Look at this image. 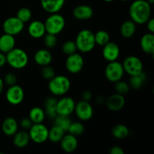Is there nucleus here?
Segmentation results:
<instances>
[{"label":"nucleus","mask_w":154,"mask_h":154,"mask_svg":"<svg viewBox=\"0 0 154 154\" xmlns=\"http://www.w3.org/2000/svg\"><path fill=\"white\" fill-rule=\"evenodd\" d=\"M77 51H78V48H77L76 44H75V42H73V41H67L62 46V51L63 54L67 56L75 54L77 52Z\"/></svg>","instance_id":"35"},{"label":"nucleus","mask_w":154,"mask_h":154,"mask_svg":"<svg viewBox=\"0 0 154 154\" xmlns=\"http://www.w3.org/2000/svg\"><path fill=\"white\" fill-rule=\"evenodd\" d=\"M57 99L55 97H48L45 100L44 111L49 119H54L57 116Z\"/></svg>","instance_id":"25"},{"label":"nucleus","mask_w":154,"mask_h":154,"mask_svg":"<svg viewBox=\"0 0 154 154\" xmlns=\"http://www.w3.org/2000/svg\"><path fill=\"white\" fill-rule=\"evenodd\" d=\"M17 81V79L16 75L14 73H11V72H9V73L6 74V75H5L4 80H3L4 84H5L6 85H8V87L16 84Z\"/></svg>","instance_id":"39"},{"label":"nucleus","mask_w":154,"mask_h":154,"mask_svg":"<svg viewBox=\"0 0 154 154\" xmlns=\"http://www.w3.org/2000/svg\"><path fill=\"white\" fill-rule=\"evenodd\" d=\"M17 17L23 23L29 22L32 18V11L28 8H21L17 12Z\"/></svg>","instance_id":"34"},{"label":"nucleus","mask_w":154,"mask_h":154,"mask_svg":"<svg viewBox=\"0 0 154 154\" xmlns=\"http://www.w3.org/2000/svg\"><path fill=\"white\" fill-rule=\"evenodd\" d=\"M44 37V45L47 48H54L57 44V38L56 35L45 33Z\"/></svg>","instance_id":"37"},{"label":"nucleus","mask_w":154,"mask_h":154,"mask_svg":"<svg viewBox=\"0 0 154 154\" xmlns=\"http://www.w3.org/2000/svg\"><path fill=\"white\" fill-rule=\"evenodd\" d=\"M6 63H7V60H6L5 54L0 52V68L3 67Z\"/></svg>","instance_id":"44"},{"label":"nucleus","mask_w":154,"mask_h":154,"mask_svg":"<svg viewBox=\"0 0 154 154\" xmlns=\"http://www.w3.org/2000/svg\"><path fill=\"white\" fill-rule=\"evenodd\" d=\"M105 2H114V0H104Z\"/></svg>","instance_id":"48"},{"label":"nucleus","mask_w":154,"mask_h":154,"mask_svg":"<svg viewBox=\"0 0 154 154\" xmlns=\"http://www.w3.org/2000/svg\"><path fill=\"white\" fill-rule=\"evenodd\" d=\"M24 23L20 20L17 17H11L4 21L2 25L3 31L11 35H17L24 29Z\"/></svg>","instance_id":"9"},{"label":"nucleus","mask_w":154,"mask_h":154,"mask_svg":"<svg viewBox=\"0 0 154 154\" xmlns=\"http://www.w3.org/2000/svg\"><path fill=\"white\" fill-rule=\"evenodd\" d=\"M44 23L47 33L57 35L64 29L66 26V20L63 15L60 14L59 13L51 14Z\"/></svg>","instance_id":"5"},{"label":"nucleus","mask_w":154,"mask_h":154,"mask_svg":"<svg viewBox=\"0 0 154 154\" xmlns=\"http://www.w3.org/2000/svg\"><path fill=\"white\" fill-rule=\"evenodd\" d=\"M120 1H122V2H127V1H129V0H120Z\"/></svg>","instance_id":"49"},{"label":"nucleus","mask_w":154,"mask_h":154,"mask_svg":"<svg viewBox=\"0 0 154 154\" xmlns=\"http://www.w3.org/2000/svg\"><path fill=\"white\" fill-rule=\"evenodd\" d=\"M71 123H72V120L69 118V116L57 115L54 118V125L58 126L65 132H67Z\"/></svg>","instance_id":"31"},{"label":"nucleus","mask_w":154,"mask_h":154,"mask_svg":"<svg viewBox=\"0 0 154 154\" xmlns=\"http://www.w3.org/2000/svg\"><path fill=\"white\" fill-rule=\"evenodd\" d=\"M46 114L43 108L34 107L32 108L29 114V117L33 123H42L45 120Z\"/></svg>","instance_id":"28"},{"label":"nucleus","mask_w":154,"mask_h":154,"mask_svg":"<svg viewBox=\"0 0 154 154\" xmlns=\"http://www.w3.org/2000/svg\"><path fill=\"white\" fill-rule=\"evenodd\" d=\"M123 67L124 72L129 75H136L143 72V63L138 57L129 56L123 60Z\"/></svg>","instance_id":"8"},{"label":"nucleus","mask_w":154,"mask_h":154,"mask_svg":"<svg viewBox=\"0 0 154 154\" xmlns=\"http://www.w3.org/2000/svg\"><path fill=\"white\" fill-rule=\"evenodd\" d=\"M71 88V81L64 75H55L49 80L48 89L55 96H62L66 94Z\"/></svg>","instance_id":"4"},{"label":"nucleus","mask_w":154,"mask_h":154,"mask_svg":"<svg viewBox=\"0 0 154 154\" xmlns=\"http://www.w3.org/2000/svg\"><path fill=\"white\" fill-rule=\"evenodd\" d=\"M42 75L45 79L51 80V78L55 76L56 73L54 69L48 65V66H43L42 70Z\"/></svg>","instance_id":"38"},{"label":"nucleus","mask_w":154,"mask_h":154,"mask_svg":"<svg viewBox=\"0 0 154 154\" xmlns=\"http://www.w3.org/2000/svg\"><path fill=\"white\" fill-rule=\"evenodd\" d=\"M73 16L75 19L79 20H86L93 17V10L90 6L87 5H80L74 8Z\"/></svg>","instance_id":"18"},{"label":"nucleus","mask_w":154,"mask_h":154,"mask_svg":"<svg viewBox=\"0 0 154 154\" xmlns=\"http://www.w3.org/2000/svg\"><path fill=\"white\" fill-rule=\"evenodd\" d=\"M124 150L119 146H114L110 149L111 154H124Z\"/></svg>","instance_id":"42"},{"label":"nucleus","mask_w":154,"mask_h":154,"mask_svg":"<svg viewBox=\"0 0 154 154\" xmlns=\"http://www.w3.org/2000/svg\"><path fill=\"white\" fill-rule=\"evenodd\" d=\"M34 60L36 64L43 67L51 64L53 60V56L48 50L40 49L35 54Z\"/></svg>","instance_id":"21"},{"label":"nucleus","mask_w":154,"mask_h":154,"mask_svg":"<svg viewBox=\"0 0 154 154\" xmlns=\"http://www.w3.org/2000/svg\"><path fill=\"white\" fill-rule=\"evenodd\" d=\"M146 79H147V77H146L145 73L144 72L138 74V75H132V76H130L129 81V87L133 90H139L144 85Z\"/></svg>","instance_id":"27"},{"label":"nucleus","mask_w":154,"mask_h":154,"mask_svg":"<svg viewBox=\"0 0 154 154\" xmlns=\"http://www.w3.org/2000/svg\"><path fill=\"white\" fill-rule=\"evenodd\" d=\"M84 60L82 56L78 53L68 56L66 60V70L71 74H78L83 69Z\"/></svg>","instance_id":"10"},{"label":"nucleus","mask_w":154,"mask_h":154,"mask_svg":"<svg viewBox=\"0 0 154 154\" xmlns=\"http://www.w3.org/2000/svg\"><path fill=\"white\" fill-rule=\"evenodd\" d=\"M96 102H97L98 103L102 104L105 102V99H104L102 96H98V97L96 98Z\"/></svg>","instance_id":"46"},{"label":"nucleus","mask_w":154,"mask_h":154,"mask_svg":"<svg viewBox=\"0 0 154 154\" xmlns=\"http://www.w3.org/2000/svg\"><path fill=\"white\" fill-rule=\"evenodd\" d=\"M129 16L135 24H144L151 16V6L146 0H135L129 7Z\"/></svg>","instance_id":"1"},{"label":"nucleus","mask_w":154,"mask_h":154,"mask_svg":"<svg viewBox=\"0 0 154 154\" xmlns=\"http://www.w3.org/2000/svg\"><path fill=\"white\" fill-rule=\"evenodd\" d=\"M94 38L96 45H99V46L103 47L104 45L110 42L109 34L108 32L105 31V30H99V31L96 32L94 34Z\"/></svg>","instance_id":"32"},{"label":"nucleus","mask_w":154,"mask_h":154,"mask_svg":"<svg viewBox=\"0 0 154 154\" xmlns=\"http://www.w3.org/2000/svg\"><path fill=\"white\" fill-rule=\"evenodd\" d=\"M24 90L17 84L10 86L5 93L6 100L12 105H20L24 99Z\"/></svg>","instance_id":"11"},{"label":"nucleus","mask_w":154,"mask_h":154,"mask_svg":"<svg viewBox=\"0 0 154 154\" xmlns=\"http://www.w3.org/2000/svg\"><path fill=\"white\" fill-rule=\"evenodd\" d=\"M81 97H82V100L90 102L92 99L93 96H92L91 92L89 91V90H85V91L83 92L82 94H81Z\"/></svg>","instance_id":"41"},{"label":"nucleus","mask_w":154,"mask_h":154,"mask_svg":"<svg viewBox=\"0 0 154 154\" xmlns=\"http://www.w3.org/2000/svg\"><path fill=\"white\" fill-rule=\"evenodd\" d=\"M146 23H147V29H148V31L150 32V33H153L154 32V20L153 18H150Z\"/></svg>","instance_id":"43"},{"label":"nucleus","mask_w":154,"mask_h":154,"mask_svg":"<svg viewBox=\"0 0 154 154\" xmlns=\"http://www.w3.org/2000/svg\"><path fill=\"white\" fill-rule=\"evenodd\" d=\"M33 123L31 121L29 117H24L20 122V126L22 129L24 130H29L32 126Z\"/></svg>","instance_id":"40"},{"label":"nucleus","mask_w":154,"mask_h":154,"mask_svg":"<svg viewBox=\"0 0 154 154\" xmlns=\"http://www.w3.org/2000/svg\"><path fill=\"white\" fill-rule=\"evenodd\" d=\"M60 143L62 150L66 153H72L78 148V146L77 137L69 133L68 135H64Z\"/></svg>","instance_id":"16"},{"label":"nucleus","mask_w":154,"mask_h":154,"mask_svg":"<svg viewBox=\"0 0 154 154\" xmlns=\"http://www.w3.org/2000/svg\"><path fill=\"white\" fill-rule=\"evenodd\" d=\"M65 135V131L57 125H54L48 131V140L53 143H58Z\"/></svg>","instance_id":"29"},{"label":"nucleus","mask_w":154,"mask_h":154,"mask_svg":"<svg viewBox=\"0 0 154 154\" xmlns=\"http://www.w3.org/2000/svg\"><path fill=\"white\" fill-rule=\"evenodd\" d=\"M28 32L33 38H41L46 33L45 23L40 20H34L28 26Z\"/></svg>","instance_id":"19"},{"label":"nucleus","mask_w":154,"mask_h":154,"mask_svg":"<svg viewBox=\"0 0 154 154\" xmlns=\"http://www.w3.org/2000/svg\"><path fill=\"white\" fill-rule=\"evenodd\" d=\"M141 50L148 55L154 54V35L153 33H146L140 40Z\"/></svg>","instance_id":"20"},{"label":"nucleus","mask_w":154,"mask_h":154,"mask_svg":"<svg viewBox=\"0 0 154 154\" xmlns=\"http://www.w3.org/2000/svg\"><path fill=\"white\" fill-rule=\"evenodd\" d=\"M124 75L123 65L120 62H109L105 69V75L108 81L115 83L122 79Z\"/></svg>","instance_id":"7"},{"label":"nucleus","mask_w":154,"mask_h":154,"mask_svg":"<svg viewBox=\"0 0 154 154\" xmlns=\"http://www.w3.org/2000/svg\"><path fill=\"white\" fill-rule=\"evenodd\" d=\"M105 103H106L107 108L110 111H119L125 106L126 99H125L124 96L116 93V94L110 96L105 101Z\"/></svg>","instance_id":"15"},{"label":"nucleus","mask_w":154,"mask_h":154,"mask_svg":"<svg viewBox=\"0 0 154 154\" xmlns=\"http://www.w3.org/2000/svg\"><path fill=\"white\" fill-rule=\"evenodd\" d=\"M13 144L15 147L18 148H23L26 147L29 144L30 139L29 132L25 130L17 132L14 135H13Z\"/></svg>","instance_id":"24"},{"label":"nucleus","mask_w":154,"mask_h":154,"mask_svg":"<svg viewBox=\"0 0 154 154\" xmlns=\"http://www.w3.org/2000/svg\"><path fill=\"white\" fill-rule=\"evenodd\" d=\"M5 55L7 63L13 69H22L25 68L29 63L28 54L21 48H13Z\"/></svg>","instance_id":"3"},{"label":"nucleus","mask_w":154,"mask_h":154,"mask_svg":"<svg viewBox=\"0 0 154 154\" xmlns=\"http://www.w3.org/2000/svg\"><path fill=\"white\" fill-rule=\"evenodd\" d=\"M75 44L80 52L83 54L91 52L96 46L94 33L87 29L81 30L77 35Z\"/></svg>","instance_id":"2"},{"label":"nucleus","mask_w":154,"mask_h":154,"mask_svg":"<svg viewBox=\"0 0 154 154\" xmlns=\"http://www.w3.org/2000/svg\"><path fill=\"white\" fill-rule=\"evenodd\" d=\"M66 0H41L44 10L49 14L59 13L64 6Z\"/></svg>","instance_id":"17"},{"label":"nucleus","mask_w":154,"mask_h":154,"mask_svg":"<svg viewBox=\"0 0 154 154\" xmlns=\"http://www.w3.org/2000/svg\"><path fill=\"white\" fill-rule=\"evenodd\" d=\"M74 112L80 120L87 121L93 117V108L90 102L81 100L75 104Z\"/></svg>","instance_id":"12"},{"label":"nucleus","mask_w":154,"mask_h":154,"mask_svg":"<svg viewBox=\"0 0 154 154\" xmlns=\"http://www.w3.org/2000/svg\"><path fill=\"white\" fill-rule=\"evenodd\" d=\"M120 50L118 45L115 42H109L103 46L102 49V56L106 61L113 62L116 61L120 57Z\"/></svg>","instance_id":"14"},{"label":"nucleus","mask_w":154,"mask_h":154,"mask_svg":"<svg viewBox=\"0 0 154 154\" xmlns=\"http://www.w3.org/2000/svg\"><path fill=\"white\" fill-rule=\"evenodd\" d=\"M75 100L69 96H64L57 100V115L70 116L75 111Z\"/></svg>","instance_id":"13"},{"label":"nucleus","mask_w":154,"mask_h":154,"mask_svg":"<svg viewBox=\"0 0 154 154\" xmlns=\"http://www.w3.org/2000/svg\"><path fill=\"white\" fill-rule=\"evenodd\" d=\"M111 132L113 136L117 139H124L129 135V130L125 125L117 124L113 127Z\"/></svg>","instance_id":"30"},{"label":"nucleus","mask_w":154,"mask_h":154,"mask_svg":"<svg viewBox=\"0 0 154 154\" xmlns=\"http://www.w3.org/2000/svg\"><path fill=\"white\" fill-rule=\"evenodd\" d=\"M84 130L85 128L81 122H72L67 132H69V134H72L77 137L82 135L84 132Z\"/></svg>","instance_id":"33"},{"label":"nucleus","mask_w":154,"mask_h":154,"mask_svg":"<svg viewBox=\"0 0 154 154\" xmlns=\"http://www.w3.org/2000/svg\"><path fill=\"white\" fill-rule=\"evenodd\" d=\"M146 1H147V2L150 5H153L154 3V0H146Z\"/></svg>","instance_id":"47"},{"label":"nucleus","mask_w":154,"mask_h":154,"mask_svg":"<svg viewBox=\"0 0 154 154\" xmlns=\"http://www.w3.org/2000/svg\"><path fill=\"white\" fill-rule=\"evenodd\" d=\"M48 128L42 123H33L29 129L30 139L36 144H43L48 140Z\"/></svg>","instance_id":"6"},{"label":"nucleus","mask_w":154,"mask_h":154,"mask_svg":"<svg viewBox=\"0 0 154 154\" xmlns=\"http://www.w3.org/2000/svg\"><path fill=\"white\" fill-rule=\"evenodd\" d=\"M129 90H130V87L126 81L120 80V81L115 82V90L117 93L124 96L129 93Z\"/></svg>","instance_id":"36"},{"label":"nucleus","mask_w":154,"mask_h":154,"mask_svg":"<svg viewBox=\"0 0 154 154\" xmlns=\"http://www.w3.org/2000/svg\"><path fill=\"white\" fill-rule=\"evenodd\" d=\"M18 124L16 119L12 117L5 119L2 124V130L7 136H13L18 131Z\"/></svg>","instance_id":"22"},{"label":"nucleus","mask_w":154,"mask_h":154,"mask_svg":"<svg viewBox=\"0 0 154 154\" xmlns=\"http://www.w3.org/2000/svg\"><path fill=\"white\" fill-rule=\"evenodd\" d=\"M3 88H4V81H3L2 78H0V95L2 93Z\"/></svg>","instance_id":"45"},{"label":"nucleus","mask_w":154,"mask_h":154,"mask_svg":"<svg viewBox=\"0 0 154 154\" xmlns=\"http://www.w3.org/2000/svg\"><path fill=\"white\" fill-rule=\"evenodd\" d=\"M135 32H136V24L132 20L124 21L120 26V34L126 38L132 37L135 35Z\"/></svg>","instance_id":"26"},{"label":"nucleus","mask_w":154,"mask_h":154,"mask_svg":"<svg viewBox=\"0 0 154 154\" xmlns=\"http://www.w3.org/2000/svg\"><path fill=\"white\" fill-rule=\"evenodd\" d=\"M15 45L16 42L14 36L6 33L0 36V52L6 54L15 48Z\"/></svg>","instance_id":"23"}]
</instances>
